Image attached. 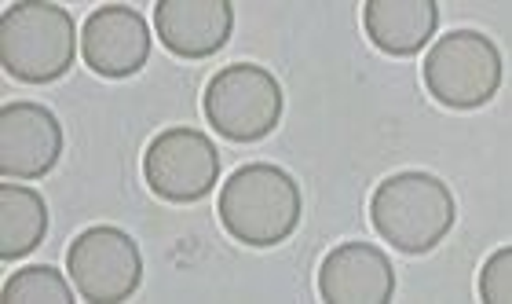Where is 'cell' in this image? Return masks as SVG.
I'll return each instance as SVG.
<instances>
[{"mask_svg":"<svg viewBox=\"0 0 512 304\" xmlns=\"http://www.w3.org/2000/svg\"><path fill=\"white\" fill-rule=\"evenodd\" d=\"M63 158V125L44 103H4L0 110V173L41 180Z\"/></svg>","mask_w":512,"mask_h":304,"instance_id":"cell-8","label":"cell"},{"mask_svg":"<svg viewBox=\"0 0 512 304\" xmlns=\"http://www.w3.org/2000/svg\"><path fill=\"white\" fill-rule=\"evenodd\" d=\"M143 180L161 202H202L220 184V151L202 129L176 125L150 140L143 154Z\"/></svg>","mask_w":512,"mask_h":304,"instance_id":"cell-7","label":"cell"},{"mask_svg":"<svg viewBox=\"0 0 512 304\" xmlns=\"http://www.w3.org/2000/svg\"><path fill=\"white\" fill-rule=\"evenodd\" d=\"M154 30L165 52L180 59H209L231 41L235 4L231 0H158Z\"/></svg>","mask_w":512,"mask_h":304,"instance_id":"cell-10","label":"cell"},{"mask_svg":"<svg viewBox=\"0 0 512 304\" xmlns=\"http://www.w3.org/2000/svg\"><path fill=\"white\" fill-rule=\"evenodd\" d=\"M458 220L450 187L432 173L406 169L377 184L370 198V224L399 253H432Z\"/></svg>","mask_w":512,"mask_h":304,"instance_id":"cell-2","label":"cell"},{"mask_svg":"<svg viewBox=\"0 0 512 304\" xmlns=\"http://www.w3.org/2000/svg\"><path fill=\"white\" fill-rule=\"evenodd\" d=\"M216 213L235 242L253 246V250H271L297 231L300 187L282 165H242L227 176Z\"/></svg>","mask_w":512,"mask_h":304,"instance_id":"cell-1","label":"cell"},{"mask_svg":"<svg viewBox=\"0 0 512 304\" xmlns=\"http://www.w3.org/2000/svg\"><path fill=\"white\" fill-rule=\"evenodd\" d=\"M502 52L480 30H454L425 55V88L439 107L476 110L502 88Z\"/></svg>","mask_w":512,"mask_h":304,"instance_id":"cell-5","label":"cell"},{"mask_svg":"<svg viewBox=\"0 0 512 304\" xmlns=\"http://www.w3.org/2000/svg\"><path fill=\"white\" fill-rule=\"evenodd\" d=\"M48 235V206L26 184H0V257L22 261Z\"/></svg>","mask_w":512,"mask_h":304,"instance_id":"cell-13","label":"cell"},{"mask_svg":"<svg viewBox=\"0 0 512 304\" xmlns=\"http://www.w3.org/2000/svg\"><path fill=\"white\" fill-rule=\"evenodd\" d=\"M202 103L209 125L231 143H256L271 136L286 110L278 77L256 63H235L216 70L205 85Z\"/></svg>","mask_w":512,"mask_h":304,"instance_id":"cell-4","label":"cell"},{"mask_svg":"<svg viewBox=\"0 0 512 304\" xmlns=\"http://www.w3.org/2000/svg\"><path fill=\"white\" fill-rule=\"evenodd\" d=\"M81 59L99 77H132L150 59V30L139 8L103 4L81 26Z\"/></svg>","mask_w":512,"mask_h":304,"instance_id":"cell-9","label":"cell"},{"mask_svg":"<svg viewBox=\"0 0 512 304\" xmlns=\"http://www.w3.org/2000/svg\"><path fill=\"white\" fill-rule=\"evenodd\" d=\"M77 63L74 15L48 0H22L0 15V66L22 85H52Z\"/></svg>","mask_w":512,"mask_h":304,"instance_id":"cell-3","label":"cell"},{"mask_svg":"<svg viewBox=\"0 0 512 304\" xmlns=\"http://www.w3.org/2000/svg\"><path fill=\"white\" fill-rule=\"evenodd\" d=\"M480 301L487 304H509L512 301V250L502 246L491 253V261L480 272Z\"/></svg>","mask_w":512,"mask_h":304,"instance_id":"cell-15","label":"cell"},{"mask_svg":"<svg viewBox=\"0 0 512 304\" xmlns=\"http://www.w3.org/2000/svg\"><path fill=\"white\" fill-rule=\"evenodd\" d=\"M66 272L74 279L81 301L118 304L128 301L143 283L139 242L114 224L85 228L66 250Z\"/></svg>","mask_w":512,"mask_h":304,"instance_id":"cell-6","label":"cell"},{"mask_svg":"<svg viewBox=\"0 0 512 304\" xmlns=\"http://www.w3.org/2000/svg\"><path fill=\"white\" fill-rule=\"evenodd\" d=\"M8 304H74V290L52 264H30L4 283Z\"/></svg>","mask_w":512,"mask_h":304,"instance_id":"cell-14","label":"cell"},{"mask_svg":"<svg viewBox=\"0 0 512 304\" xmlns=\"http://www.w3.org/2000/svg\"><path fill=\"white\" fill-rule=\"evenodd\" d=\"M395 294V268L374 242H341L319 268V297L326 304H384Z\"/></svg>","mask_w":512,"mask_h":304,"instance_id":"cell-11","label":"cell"},{"mask_svg":"<svg viewBox=\"0 0 512 304\" xmlns=\"http://www.w3.org/2000/svg\"><path fill=\"white\" fill-rule=\"evenodd\" d=\"M363 26L384 55H417L439 26L436 0H366Z\"/></svg>","mask_w":512,"mask_h":304,"instance_id":"cell-12","label":"cell"}]
</instances>
